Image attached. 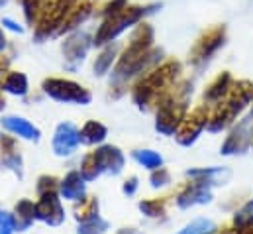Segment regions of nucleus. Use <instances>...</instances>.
<instances>
[{
	"label": "nucleus",
	"instance_id": "15",
	"mask_svg": "<svg viewBox=\"0 0 253 234\" xmlns=\"http://www.w3.org/2000/svg\"><path fill=\"white\" fill-rule=\"evenodd\" d=\"M34 219H36V205L30 201H20L16 207V217H14L16 231H26Z\"/></svg>",
	"mask_w": 253,
	"mask_h": 234
},
{
	"label": "nucleus",
	"instance_id": "5",
	"mask_svg": "<svg viewBox=\"0 0 253 234\" xmlns=\"http://www.w3.org/2000/svg\"><path fill=\"white\" fill-rule=\"evenodd\" d=\"M208 109L206 107H198L190 117L183 118V122L179 124V128H177V142L179 144H183V146H190L196 138H198V134L202 132V128L208 124Z\"/></svg>",
	"mask_w": 253,
	"mask_h": 234
},
{
	"label": "nucleus",
	"instance_id": "31",
	"mask_svg": "<svg viewBox=\"0 0 253 234\" xmlns=\"http://www.w3.org/2000/svg\"><path fill=\"white\" fill-rule=\"evenodd\" d=\"M2 107H4V101H2V99H0V109H2Z\"/></svg>",
	"mask_w": 253,
	"mask_h": 234
},
{
	"label": "nucleus",
	"instance_id": "4",
	"mask_svg": "<svg viewBox=\"0 0 253 234\" xmlns=\"http://www.w3.org/2000/svg\"><path fill=\"white\" fill-rule=\"evenodd\" d=\"M43 89H45V93L51 95L53 99L65 101V103H81V105H84V103L90 101V95H88L83 87H79V85H75V83H71V81L51 79V81H45V83H43Z\"/></svg>",
	"mask_w": 253,
	"mask_h": 234
},
{
	"label": "nucleus",
	"instance_id": "22",
	"mask_svg": "<svg viewBox=\"0 0 253 234\" xmlns=\"http://www.w3.org/2000/svg\"><path fill=\"white\" fill-rule=\"evenodd\" d=\"M234 223H236V227H238V229H244V227L253 225V201L246 203V205L236 213Z\"/></svg>",
	"mask_w": 253,
	"mask_h": 234
},
{
	"label": "nucleus",
	"instance_id": "14",
	"mask_svg": "<svg viewBox=\"0 0 253 234\" xmlns=\"http://www.w3.org/2000/svg\"><path fill=\"white\" fill-rule=\"evenodd\" d=\"M230 87H232V77L228 75V73H222V75H218L216 77V81L206 89V93H204V99L206 101H220L222 97H226L228 95V91H230Z\"/></svg>",
	"mask_w": 253,
	"mask_h": 234
},
{
	"label": "nucleus",
	"instance_id": "24",
	"mask_svg": "<svg viewBox=\"0 0 253 234\" xmlns=\"http://www.w3.org/2000/svg\"><path fill=\"white\" fill-rule=\"evenodd\" d=\"M16 231L14 217L10 213H0V234H12Z\"/></svg>",
	"mask_w": 253,
	"mask_h": 234
},
{
	"label": "nucleus",
	"instance_id": "28",
	"mask_svg": "<svg viewBox=\"0 0 253 234\" xmlns=\"http://www.w3.org/2000/svg\"><path fill=\"white\" fill-rule=\"evenodd\" d=\"M135 189H137V179H135V177H131L129 181H126V185H124V193L131 195Z\"/></svg>",
	"mask_w": 253,
	"mask_h": 234
},
{
	"label": "nucleus",
	"instance_id": "2",
	"mask_svg": "<svg viewBox=\"0 0 253 234\" xmlns=\"http://www.w3.org/2000/svg\"><path fill=\"white\" fill-rule=\"evenodd\" d=\"M122 168H124V156L116 148L106 146L84 158L81 174L86 181H90V179H96L102 172H110L116 176L122 172Z\"/></svg>",
	"mask_w": 253,
	"mask_h": 234
},
{
	"label": "nucleus",
	"instance_id": "9",
	"mask_svg": "<svg viewBox=\"0 0 253 234\" xmlns=\"http://www.w3.org/2000/svg\"><path fill=\"white\" fill-rule=\"evenodd\" d=\"M222 44H224V28H214V30L206 32V34L198 40L196 48L192 50V61H194V63L206 61Z\"/></svg>",
	"mask_w": 253,
	"mask_h": 234
},
{
	"label": "nucleus",
	"instance_id": "30",
	"mask_svg": "<svg viewBox=\"0 0 253 234\" xmlns=\"http://www.w3.org/2000/svg\"><path fill=\"white\" fill-rule=\"evenodd\" d=\"M2 48H4V36L0 34V50H2Z\"/></svg>",
	"mask_w": 253,
	"mask_h": 234
},
{
	"label": "nucleus",
	"instance_id": "7",
	"mask_svg": "<svg viewBox=\"0 0 253 234\" xmlns=\"http://www.w3.org/2000/svg\"><path fill=\"white\" fill-rule=\"evenodd\" d=\"M36 219L55 227V225H61L65 219V213H63V207L57 199V195L53 191H45L42 193V199L38 201L36 205Z\"/></svg>",
	"mask_w": 253,
	"mask_h": 234
},
{
	"label": "nucleus",
	"instance_id": "29",
	"mask_svg": "<svg viewBox=\"0 0 253 234\" xmlns=\"http://www.w3.org/2000/svg\"><path fill=\"white\" fill-rule=\"evenodd\" d=\"M240 234H253V225H250V227H244V229H240Z\"/></svg>",
	"mask_w": 253,
	"mask_h": 234
},
{
	"label": "nucleus",
	"instance_id": "13",
	"mask_svg": "<svg viewBox=\"0 0 253 234\" xmlns=\"http://www.w3.org/2000/svg\"><path fill=\"white\" fill-rule=\"evenodd\" d=\"M83 179L84 177L81 176V174H77V172H73V174H69V176L65 177V181L61 183V193H63L65 199H71V201L83 199V195H84Z\"/></svg>",
	"mask_w": 253,
	"mask_h": 234
},
{
	"label": "nucleus",
	"instance_id": "16",
	"mask_svg": "<svg viewBox=\"0 0 253 234\" xmlns=\"http://www.w3.org/2000/svg\"><path fill=\"white\" fill-rule=\"evenodd\" d=\"M106 138V128L100 122H86L84 128L79 132V140L84 144H98Z\"/></svg>",
	"mask_w": 253,
	"mask_h": 234
},
{
	"label": "nucleus",
	"instance_id": "8",
	"mask_svg": "<svg viewBox=\"0 0 253 234\" xmlns=\"http://www.w3.org/2000/svg\"><path fill=\"white\" fill-rule=\"evenodd\" d=\"M185 118V103H175V101H167L161 105L159 115H157V130L163 134H175L179 124Z\"/></svg>",
	"mask_w": 253,
	"mask_h": 234
},
{
	"label": "nucleus",
	"instance_id": "23",
	"mask_svg": "<svg viewBox=\"0 0 253 234\" xmlns=\"http://www.w3.org/2000/svg\"><path fill=\"white\" fill-rule=\"evenodd\" d=\"M139 209L147 215V217H159V215H163V203H159V201H143V203H139Z\"/></svg>",
	"mask_w": 253,
	"mask_h": 234
},
{
	"label": "nucleus",
	"instance_id": "3",
	"mask_svg": "<svg viewBox=\"0 0 253 234\" xmlns=\"http://www.w3.org/2000/svg\"><path fill=\"white\" fill-rule=\"evenodd\" d=\"M177 73H179V65H177V63H167V65H163L159 71H155L151 77H147L143 83L137 85V89H135V93H133L135 103H137L139 107L149 105L153 99H157V95H159L161 91H165V89L175 81Z\"/></svg>",
	"mask_w": 253,
	"mask_h": 234
},
{
	"label": "nucleus",
	"instance_id": "25",
	"mask_svg": "<svg viewBox=\"0 0 253 234\" xmlns=\"http://www.w3.org/2000/svg\"><path fill=\"white\" fill-rule=\"evenodd\" d=\"M112 58H114V50H108V52H106L102 58L96 61V65H94V71H96L98 75H102V73L108 69V65H110Z\"/></svg>",
	"mask_w": 253,
	"mask_h": 234
},
{
	"label": "nucleus",
	"instance_id": "1",
	"mask_svg": "<svg viewBox=\"0 0 253 234\" xmlns=\"http://www.w3.org/2000/svg\"><path fill=\"white\" fill-rule=\"evenodd\" d=\"M253 99V85L248 81H240V83H234L224 99L222 105H218V109L214 111L212 118L208 120L206 128L210 132H220L224 130L234 118L238 117L246 107L248 103Z\"/></svg>",
	"mask_w": 253,
	"mask_h": 234
},
{
	"label": "nucleus",
	"instance_id": "26",
	"mask_svg": "<svg viewBox=\"0 0 253 234\" xmlns=\"http://www.w3.org/2000/svg\"><path fill=\"white\" fill-rule=\"evenodd\" d=\"M151 183H153V187H159V185L169 183V174H167L165 170L159 168V172H155V174L151 176Z\"/></svg>",
	"mask_w": 253,
	"mask_h": 234
},
{
	"label": "nucleus",
	"instance_id": "17",
	"mask_svg": "<svg viewBox=\"0 0 253 234\" xmlns=\"http://www.w3.org/2000/svg\"><path fill=\"white\" fill-rule=\"evenodd\" d=\"M2 87H4V91H8V93L24 95V93L28 91V81H26V77H24L22 73H10V75L4 79Z\"/></svg>",
	"mask_w": 253,
	"mask_h": 234
},
{
	"label": "nucleus",
	"instance_id": "32",
	"mask_svg": "<svg viewBox=\"0 0 253 234\" xmlns=\"http://www.w3.org/2000/svg\"><path fill=\"white\" fill-rule=\"evenodd\" d=\"M224 234H236V233H224Z\"/></svg>",
	"mask_w": 253,
	"mask_h": 234
},
{
	"label": "nucleus",
	"instance_id": "10",
	"mask_svg": "<svg viewBox=\"0 0 253 234\" xmlns=\"http://www.w3.org/2000/svg\"><path fill=\"white\" fill-rule=\"evenodd\" d=\"M79 132L75 130L73 124H59L53 136V150L57 156H69L79 144Z\"/></svg>",
	"mask_w": 253,
	"mask_h": 234
},
{
	"label": "nucleus",
	"instance_id": "21",
	"mask_svg": "<svg viewBox=\"0 0 253 234\" xmlns=\"http://www.w3.org/2000/svg\"><path fill=\"white\" fill-rule=\"evenodd\" d=\"M106 229H108V225H106L102 219L94 217V219H90V221L81 223V227H79V234H102Z\"/></svg>",
	"mask_w": 253,
	"mask_h": 234
},
{
	"label": "nucleus",
	"instance_id": "19",
	"mask_svg": "<svg viewBox=\"0 0 253 234\" xmlns=\"http://www.w3.org/2000/svg\"><path fill=\"white\" fill-rule=\"evenodd\" d=\"M98 213V205H96V199H88V201H84L77 211H75V215H77V221H81V223H84V221H90V219H94V217H98L96 215Z\"/></svg>",
	"mask_w": 253,
	"mask_h": 234
},
{
	"label": "nucleus",
	"instance_id": "11",
	"mask_svg": "<svg viewBox=\"0 0 253 234\" xmlns=\"http://www.w3.org/2000/svg\"><path fill=\"white\" fill-rule=\"evenodd\" d=\"M206 183H212V181H198V183H194L192 187H189L185 193H181L179 195V199H177V203H179V207H183V209H187V207H192V205H202V203H208L210 201V191L206 189Z\"/></svg>",
	"mask_w": 253,
	"mask_h": 234
},
{
	"label": "nucleus",
	"instance_id": "20",
	"mask_svg": "<svg viewBox=\"0 0 253 234\" xmlns=\"http://www.w3.org/2000/svg\"><path fill=\"white\" fill-rule=\"evenodd\" d=\"M212 231H216V227H214L212 221L198 219V221H194L192 225H189L187 229H183L179 234H212Z\"/></svg>",
	"mask_w": 253,
	"mask_h": 234
},
{
	"label": "nucleus",
	"instance_id": "27",
	"mask_svg": "<svg viewBox=\"0 0 253 234\" xmlns=\"http://www.w3.org/2000/svg\"><path fill=\"white\" fill-rule=\"evenodd\" d=\"M53 185H55V179L53 177H42L40 179V193L53 191Z\"/></svg>",
	"mask_w": 253,
	"mask_h": 234
},
{
	"label": "nucleus",
	"instance_id": "6",
	"mask_svg": "<svg viewBox=\"0 0 253 234\" xmlns=\"http://www.w3.org/2000/svg\"><path fill=\"white\" fill-rule=\"evenodd\" d=\"M253 142V115L246 117L238 128L228 136L226 144L222 146V154L230 156V154H242L250 148V144Z\"/></svg>",
	"mask_w": 253,
	"mask_h": 234
},
{
	"label": "nucleus",
	"instance_id": "18",
	"mask_svg": "<svg viewBox=\"0 0 253 234\" xmlns=\"http://www.w3.org/2000/svg\"><path fill=\"white\" fill-rule=\"evenodd\" d=\"M133 158L147 170H157L161 164H163V158L157 154V152H151V150H139L133 154Z\"/></svg>",
	"mask_w": 253,
	"mask_h": 234
},
{
	"label": "nucleus",
	"instance_id": "12",
	"mask_svg": "<svg viewBox=\"0 0 253 234\" xmlns=\"http://www.w3.org/2000/svg\"><path fill=\"white\" fill-rule=\"evenodd\" d=\"M2 124H4L10 132H14V134H18V136H22V138H26V140H38V138H40L38 128L32 126V124H30L28 120H24V118L8 117L2 120Z\"/></svg>",
	"mask_w": 253,
	"mask_h": 234
}]
</instances>
